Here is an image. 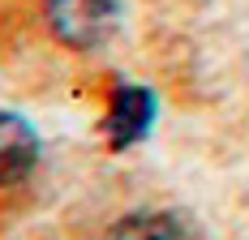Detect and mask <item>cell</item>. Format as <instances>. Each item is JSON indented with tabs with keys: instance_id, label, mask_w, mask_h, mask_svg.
<instances>
[{
	"instance_id": "obj_2",
	"label": "cell",
	"mask_w": 249,
	"mask_h": 240,
	"mask_svg": "<svg viewBox=\"0 0 249 240\" xmlns=\"http://www.w3.org/2000/svg\"><path fill=\"white\" fill-rule=\"evenodd\" d=\"M155 120V95L146 86H121L112 95V107L103 116V133H107V146L112 150H124V146L142 142Z\"/></svg>"
},
{
	"instance_id": "obj_3",
	"label": "cell",
	"mask_w": 249,
	"mask_h": 240,
	"mask_svg": "<svg viewBox=\"0 0 249 240\" xmlns=\"http://www.w3.org/2000/svg\"><path fill=\"white\" fill-rule=\"evenodd\" d=\"M39 163V137L30 120L18 112H0V189L26 180Z\"/></svg>"
},
{
	"instance_id": "obj_1",
	"label": "cell",
	"mask_w": 249,
	"mask_h": 240,
	"mask_svg": "<svg viewBox=\"0 0 249 240\" xmlns=\"http://www.w3.org/2000/svg\"><path fill=\"white\" fill-rule=\"evenodd\" d=\"M48 22L60 43L90 51L112 39L121 22V0H48Z\"/></svg>"
},
{
	"instance_id": "obj_4",
	"label": "cell",
	"mask_w": 249,
	"mask_h": 240,
	"mask_svg": "<svg viewBox=\"0 0 249 240\" xmlns=\"http://www.w3.org/2000/svg\"><path fill=\"white\" fill-rule=\"evenodd\" d=\"M107 240H198V236H194V227L185 219L163 215V210H146V215L121 219L107 232Z\"/></svg>"
}]
</instances>
